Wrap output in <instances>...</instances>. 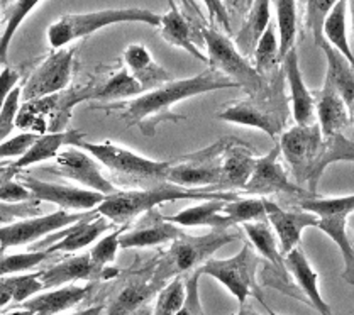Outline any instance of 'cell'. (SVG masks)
I'll return each mask as SVG.
<instances>
[{
    "mask_svg": "<svg viewBox=\"0 0 354 315\" xmlns=\"http://www.w3.org/2000/svg\"><path fill=\"white\" fill-rule=\"evenodd\" d=\"M224 88L239 87L234 82L225 78L224 75L209 68L192 78L169 80L158 88L142 92L141 95L134 97V99L92 105V108H99V111L105 112H118V115L127 124V127H139L142 136L153 137L160 124L182 122L187 119L185 115L175 114L171 111L173 105L190 99V97L201 95V93Z\"/></svg>",
    "mask_w": 354,
    "mask_h": 315,
    "instance_id": "cell-1",
    "label": "cell"
},
{
    "mask_svg": "<svg viewBox=\"0 0 354 315\" xmlns=\"http://www.w3.org/2000/svg\"><path fill=\"white\" fill-rule=\"evenodd\" d=\"M280 153H283L297 185L312 197L329 164L337 161H351L354 158L353 140L346 134L324 137L317 122L312 126H295L280 136Z\"/></svg>",
    "mask_w": 354,
    "mask_h": 315,
    "instance_id": "cell-2",
    "label": "cell"
},
{
    "mask_svg": "<svg viewBox=\"0 0 354 315\" xmlns=\"http://www.w3.org/2000/svg\"><path fill=\"white\" fill-rule=\"evenodd\" d=\"M190 198V200H222L232 202L239 198L234 192H219L216 187H201V189H183L169 182H158L156 185L145 190H115L114 193L105 195L104 200L97 205L95 212L111 220L115 226H129L136 217L158 209V205L169 202Z\"/></svg>",
    "mask_w": 354,
    "mask_h": 315,
    "instance_id": "cell-3",
    "label": "cell"
},
{
    "mask_svg": "<svg viewBox=\"0 0 354 315\" xmlns=\"http://www.w3.org/2000/svg\"><path fill=\"white\" fill-rule=\"evenodd\" d=\"M239 238L241 232L237 231L236 226L216 227L203 236H188L185 232L182 238L173 241L167 254L158 262L151 281L163 285L173 276L198 269L203 262L212 258L216 251Z\"/></svg>",
    "mask_w": 354,
    "mask_h": 315,
    "instance_id": "cell-4",
    "label": "cell"
},
{
    "mask_svg": "<svg viewBox=\"0 0 354 315\" xmlns=\"http://www.w3.org/2000/svg\"><path fill=\"white\" fill-rule=\"evenodd\" d=\"M122 22H145V24L160 26V14L139 7H126V9H104L85 14H66L59 17L48 28V43L53 50H59L82 39L100 29Z\"/></svg>",
    "mask_w": 354,
    "mask_h": 315,
    "instance_id": "cell-5",
    "label": "cell"
},
{
    "mask_svg": "<svg viewBox=\"0 0 354 315\" xmlns=\"http://www.w3.org/2000/svg\"><path fill=\"white\" fill-rule=\"evenodd\" d=\"M93 92V87H80L28 100L22 107H19L16 127L36 134L65 131L75 105L84 100H92Z\"/></svg>",
    "mask_w": 354,
    "mask_h": 315,
    "instance_id": "cell-6",
    "label": "cell"
},
{
    "mask_svg": "<svg viewBox=\"0 0 354 315\" xmlns=\"http://www.w3.org/2000/svg\"><path fill=\"white\" fill-rule=\"evenodd\" d=\"M197 31L202 35V41L207 46L205 56L210 70L234 82L237 87L244 88L248 95H254L265 88V78L259 77L250 59L237 51L231 37L207 24L198 26Z\"/></svg>",
    "mask_w": 354,
    "mask_h": 315,
    "instance_id": "cell-7",
    "label": "cell"
},
{
    "mask_svg": "<svg viewBox=\"0 0 354 315\" xmlns=\"http://www.w3.org/2000/svg\"><path fill=\"white\" fill-rule=\"evenodd\" d=\"M263 90L254 95H250L246 100H237V102H232V105L224 107L217 114V119L237 124V126L256 127L273 140L280 136L287 124L288 114L285 95L263 93Z\"/></svg>",
    "mask_w": 354,
    "mask_h": 315,
    "instance_id": "cell-8",
    "label": "cell"
},
{
    "mask_svg": "<svg viewBox=\"0 0 354 315\" xmlns=\"http://www.w3.org/2000/svg\"><path fill=\"white\" fill-rule=\"evenodd\" d=\"M77 148L85 149L119 178L136 182H167V173L171 161H154L145 158L115 142H78Z\"/></svg>",
    "mask_w": 354,
    "mask_h": 315,
    "instance_id": "cell-9",
    "label": "cell"
},
{
    "mask_svg": "<svg viewBox=\"0 0 354 315\" xmlns=\"http://www.w3.org/2000/svg\"><path fill=\"white\" fill-rule=\"evenodd\" d=\"M256 266H258V256H256L253 246L246 242L243 249L229 260H216V258L207 260L198 268V275L216 278L227 288L229 294L239 302V305H244L248 297L254 295L266 309H270L259 295V287L258 281H256Z\"/></svg>",
    "mask_w": 354,
    "mask_h": 315,
    "instance_id": "cell-10",
    "label": "cell"
},
{
    "mask_svg": "<svg viewBox=\"0 0 354 315\" xmlns=\"http://www.w3.org/2000/svg\"><path fill=\"white\" fill-rule=\"evenodd\" d=\"M225 148V137H222L202 151L182 156L176 163H169L167 182L183 189H201L216 187L221 180V161Z\"/></svg>",
    "mask_w": 354,
    "mask_h": 315,
    "instance_id": "cell-11",
    "label": "cell"
},
{
    "mask_svg": "<svg viewBox=\"0 0 354 315\" xmlns=\"http://www.w3.org/2000/svg\"><path fill=\"white\" fill-rule=\"evenodd\" d=\"M93 212H66V210L59 209L58 212L26 217V219L2 226L0 227V254L9 247L31 245V242L39 241L53 232L73 226Z\"/></svg>",
    "mask_w": 354,
    "mask_h": 315,
    "instance_id": "cell-12",
    "label": "cell"
},
{
    "mask_svg": "<svg viewBox=\"0 0 354 315\" xmlns=\"http://www.w3.org/2000/svg\"><path fill=\"white\" fill-rule=\"evenodd\" d=\"M75 55H77L75 46L59 48L58 51L51 52L24 82L21 88V99L28 102L65 90L71 80Z\"/></svg>",
    "mask_w": 354,
    "mask_h": 315,
    "instance_id": "cell-13",
    "label": "cell"
},
{
    "mask_svg": "<svg viewBox=\"0 0 354 315\" xmlns=\"http://www.w3.org/2000/svg\"><path fill=\"white\" fill-rule=\"evenodd\" d=\"M44 171L73 180L78 185H82V189L93 190V192L104 195H111L118 190L112 185L111 180L105 178L102 173L99 161L88 155L85 149L77 148V146H70V148L59 151L55 156V164L44 168Z\"/></svg>",
    "mask_w": 354,
    "mask_h": 315,
    "instance_id": "cell-14",
    "label": "cell"
},
{
    "mask_svg": "<svg viewBox=\"0 0 354 315\" xmlns=\"http://www.w3.org/2000/svg\"><path fill=\"white\" fill-rule=\"evenodd\" d=\"M17 178L31 192L32 198L39 202H51L63 210H95L97 205L105 198L104 193L93 190L43 182L31 175L19 173Z\"/></svg>",
    "mask_w": 354,
    "mask_h": 315,
    "instance_id": "cell-15",
    "label": "cell"
},
{
    "mask_svg": "<svg viewBox=\"0 0 354 315\" xmlns=\"http://www.w3.org/2000/svg\"><path fill=\"white\" fill-rule=\"evenodd\" d=\"M119 226H114L109 219L99 216L97 212L90 213L88 217L82 219L80 222L68 226L62 231H56L50 234V238L44 239L43 242L32 247V251L46 249L48 253H75L92 245L95 239H99L104 232L109 229H114Z\"/></svg>",
    "mask_w": 354,
    "mask_h": 315,
    "instance_id": "cell-16",
    "label": "cell"
},
{
    "mask_svg": "<svg viewBox=\"0 0 354 315\" xmlns=\"http://www.w3.org/2000/svg\"><path fill=\"white\" fill-rule=\"evenodd\" d=\"M280 146L277 144L266 156L256 158L254 170L244 185L243 192L254 195L293 193L302 198L312 197L310 193L300 189L297 183L290 182L287 171L280 163Z\"/></svg>",
    "mask_w": 354,
    "mask_h": 315,
    "instance_id": "cell-17",
    "label": "cell"
},
{
    "mask_svg": "<svg viewBox=\"0 0 354 315\" xmlns=\"http://www.w3.org/2000/svg\"><path fill=\"white\" fill-rule=\"evenodd\" d=\"M256 156L253 148L248 142L237 137H225V148L221 161V180L217 190L219 192H234L244 190L254 170ZM236 193V192H234Z\"/></svg>",
    "mask_w": 354,
    "mask_h": 315,
    "instance_id": "cell-18",
    "label": "cell"
},
{
    "mask_svg": "<svg viewBox=\"0 0 354 315\" xmlns=\"http://www.w3.org/2000/svg\"><path fill=\"white\" fill-rule=\"evenodd\" d=\"M185 234L182 227L168 222L167 217L161 216L158 209L142 213L138 227L119 236V247L134 249V247H149L158 245H167Z\"/></svg>",
    "mask_w": 354,
    "mask_h": 315,
    "instance_id": "cell-19",
    "label": "cell"
},
{
    "mask_svg": "<svg viewBox=\"0 0 354 315\" xmlns=\"http://www.w3.org/2000/svg\"><path fill=\"white\" fill-rule=\"evenodd\" d=\"M265 210L266 220L273 227L274 236L278 239V246H280L283 256L293 247L299 246L305 229L315 227V224H317V217L314 213L305 212V210H287L268 200V198H265Z\"/></svg>",
    "mask_w": 354,
    "mask_h": 315,
    "instance_id": "cell-20",
    "label": "cell"
},
{
    "mask_svg": "<svg viewBox=\"0 0 354 315\" xmlns=\"http://www.w3.org/2000/svg\"><path fill=\"white\" fill-rule=\"evenodd\" d=\"M114 275H118V269H107V266L102 268V266L95 265L88 253L68 258V260L51 265L50 268L37 273L44 288H58L63 285L73 283L77 280L111 278Z\"/></svg>",
    "mask_w": 354,
    "mask_h": 315,
    "instance_id": "cell-21",
    "label": "cell"
},
{
    "mask_svg": "<svg viewBox=\"0 0 354 315\" xmlns=\"http://www.w3.org/2000/svg\"><path fill=\"white\" fill-rule=\"evenodd\" d=\"M243 229L244 232H246L251 245L254 246V249L258 251L266 261L274 266V276H277L278 280V283H274V288L281 290L283 294L292 295V297H299V295L295 294L292 280H288V269L287 266H285L283 254H281L280 246H278L277 236H274V232L271 231L268 224H266V220L265 222H246L243 224Z\"/></svg>",
    "mask_w": 354,
    "mask_h": 315,
    "instance_id": "cell-22",
    "label": "cell"
},
{
    "mask_svg": "<svg viewBox=\"0 0 354 315\" xmlns=\"http://www.w3.org/2000/svg\"><path fill=\"white\" fill-rule=\"evenodd\" d=\"M290 88V105L297 126H312L315 124V100L314 93L305 85L302 71L299 65V52L292 48L281 59Z\"/></svg>",
    "mask_w": 354,
    "mask_h": 315,
    "instance_id": "cell-23",
    "label": "cell"
},
{
    "mask_svg": "<svg viewBox=\"0 0 354 315\" xmlns=\"http://www.w3.org/2000/svg\"><path fill=\"white\" fill-rule=\"evenodd\" d=\"M315 122L324 137L344 134L353 127V114L334 90L324 87L314 95Z\"/></svg>",
    "mask_w": 354,
    "mask_h": 315,
    "instance_id": "cell-24",
    "label": "cell"
},
{
    "mask_svg": "<svg viewBox=\"0 0 354 315\" xmlns=\"http://www.w3.org/2000/svg\"><path fill=\"white\" fill-rule=\"evenodd\" d=\"M283 260L288 273L293 276L295 283L299 285L300 292H302L305 303H310L321 315H333V310H330V307L327 305V302L322 298L321 292H319L317 273L314 271L304 251L299 246H295L292 251L285 254Z\"/></svg>",
    "mask_w": 354,
    "mask_h": 315,
    "instance_id": "cell-25",
    "label": "cell"
},
{
    "mask_svg": "<svg viewBox=\"0 0 354 315\" xmlns=\"http://www.w3.org/2000/svg\"><path fill=\"white\" fill-rule=\"evenodd\" d=\"M84 140L85 133H82V131H59V133L39 134L34 144L26 151V155L17 158L12 166L21 171L24 168L32 166V164L41 163V161L51 160L65 146H78V142Z\"/></svg>",
    "mask_w": 354,
    "mask_h": 315,
    "instance_id": "cell-26",
    "label": "cell"
},
{
    "mask_svg": "<svg viewBox=\"0 0 354 315\" xmlns=\"http://www.w3.org/2000/svg\"><path fill=\"white\" fill-rule=\"evenodd\" d=\"M122 56L127 71L139 82L145 92L158 88L171 80L168 71L154 61L151 52L145 44H129L124 50Z\"/></svg>",
    "mask_w": 354,
    "mask_h": 315,
    "instance_id": "cell-27",
    "label": "cell"
},
{
    "mask_svg": "<svg viewBox=\"0 0 354 315\" xmlns=\"http://www.w3.org/2000/svg\"><path fill=\"white\" fill-rule=\"evenodd\" d=\"M90 287H77V285H63L48 294L34 295L21 303V309L29 310L34 315H56L73 309L75 305L86 298Z\"/></svg>",
    "mask_w": 354,
    "mask_h": 315,
    "instance_id": "cell-28",
    "label": "cell"
},
{
    "mask_svg": "<svg viewBox=\"0 0 354 315\" xmlns=\"http://www.w3.org/2000/svg\"><path fill=\"white\" fill-rule=\"evenodd\" d=\"M321 50L327 58V75L324 80V87L334 90L349 112L353 114L354 107V77H353V65L341 55L337 50H334L327 41H322Z\"/></svg>",
    "mask_w": 354,
    "mask_h": 315,
    "instance_id": "cell-29",
    "label": "cell"
},
{
    "mask_svg": "<svg viewBox=\"0 0 354 315\" xmlns=\"http://www.w3.org/2000/svg\"><path fill=\"white\" fill-rule=\"evenodd\" d=\"M160 35L167 43L171 46L182 48L188 55L197 58L198 61L207 63V56L203 55L202 50H198L197 44L194 43V35H192L190 22L183 16L182 10L175 7L173 0L169 2V10L163 16H160Z\"/></svg>",
    "mask_w": 354,
    "mask_h": 315,
    "instance_id": "cell-30",
    "label": "cell"
},
{
    "mask_svg": "<svg viewBox=\"0 0 354 315\" xmlns=\"http://www.w3.org/2000/svg\"><path fill=\"white\" fill-rule=\"evenodd\" d=\"M227 204V200L222 198H214V200H205L202 204L194 205V207L183 209L182 212L175 213V216L167 217L168 222L176 224L180 227H232V224L227 217L222 213V209Z\"/></svg>",
    "mask_w": 354,
    "mask_h": 315,
    "instance_id": "cell-31",
    "label": "cell"
},
{
    "mask_svg": "<svg viewBox=\"0 0 354 315\" xmlns=\"http://www.w3.org/2000/svg\"><path fill=\"white\" fill-rule=\"evenodd\" d=\"M271 0H253L251 3V9L246 14V24L243 26V29L239 31V35L236 36V39L232 41L237 51L248 58L250 55H253L256 43L259 41V37L263 36V32L266 31V28L271 22Z\"/></svg>",
    "mask_w": 354,
    "mask_h": 315,
    "instance_id": "cell-32",
    "label": "cell"
},
{
    "mask_svg": "<svg viewBox=\"0 0 354 315\" xmlns=\"http://www.w3.org/2000/svg\"><path fill=\"white\" fill-rule=\"evenodd\" d=\"M351 216L353 213H334V216L321 217L315 224V227L321 229L324 234L329 236L341 249L342 260H344L342 276L349 285L354 283V249L351 239L348 236V220Z\"/></svg>",
    "mask_w": 354,
    "mask_h": 315,
    "instance_id": "cell-33",
    "label": "cell"
},
{
    "mask_svg": "<svg viewBox=\"0 0 354 315\" xmlns=\"http://www.w3.org/2000/svg\"><path fill=\"white\" fill-rule=\"evenodd\" d=\"M346 12H348V0H337L324 19L322 37L353 65L354 56L346 35Z\"/></svg>",
    "mask_w": 354,
    "mask_h": 315,
    "instance_id": "cell-34",
    "label": "cell"
},
{
    "mask_svg": "<svg viewBox=\"0 0 354 315\" xmlns=\"http://www.w3.org/2000/svg\"><path fill=\"white\" fill-rule=\"evenodd\" d=\"M160 288L161 285L154 281H136L127 285L111 303L107 315H133L142 305H146Z\"/></svg>",
    "mask_w": 354,
    "mask_h": 315,
    "instance_id": "cell-35",
    "label": "cell"
},
{
    "mask_svg": "<svg viewBox=\"0 0 354 315\" xmlns=\"http://www.w3.org/2000/svg\"><path fill=\"white\" fill-rule=\"evenodd\" d=\"M145 92L139 82L126 68L112 75L104 85L95 88L92 100L99 102H118V100L134 99Z\"/></svg>",
    "mask_w": 354,
    "mask_h": 315,
    "instance_id": "cell-36",
    "label": "cell"
},
{
    "mask_svg": "<svg viewBox=\"0 0 354 315\" xmlns=\"http://www.w3.org/2000/svg\"><path fill=\"white\" fill-rule=\"evenodd\" d=\"M277 10L278 26V51L280 61L292 50L297 37V0H271Z\"/></svg>",
    "mask_w": 354,
    "mask_h": 315,
    "instance_id": "cell-37",
    "label": "cell"
},
{
    "mask_svg": "<svg viewBox=\"0 0 354 315\" xmlns=\"http://www.w3.org/2000/svg\"><path fill=\"white\" fill-rule=\"evenodd\" d=\"M253 63L254 70L258 71L259 77L266 78L268 75L273 73L277 70L278 63H280V51H278V36L277 29L271 24L266 28V31L263 32V36L259 37V41L256 43L254 51H253Z\"/></svg>",
    "mask_w": 354,
    "mask_h": 315,
    "instance_id": "cell-38",
    "label": "cell"
},
{
    "mask_svg": "<svg viewBox=\"0 0 354 315\" xmlns=\"http://www.w3.org/2000/svg\"><path fill=\"white\" fill-rule=\"evenodd\" d=\"M41 0H14L12 6L6 12V28H3L2 36H0V63L7 65V55H9V46L12 37L16 36L17 29L24 22V19L32 12L34 7Z\"/></svg>",
    "mask_w": 354,
    "mask_h": 315,
    "instance_id": "cell-39",
    "label": "cell"
},
{
    "mask_svg": "<svg viewBox=\"0 0 354 315\" xmlns=\"http://www.w3.org/2000/svg\"><path fill=\"white\" fill-rule=\"evenodd\" d=\"M222 213L236 226L246 222H265V198H236V200L227 202L224 205Z\"/></svg>",
    "mask_w": 354,
    "mask_h": 315,
    "instance_id": "cell-40",
    "label": "cell"
},
{
    "mask_svg": "<svg viewBox=\"0 0 354 315\" xmlns=\"http://www.w3.org/2000/svg\"><path fill=\"white\" fill-rule=\"evenodd\" d=\"M299 207L305 212L314 213L317 219L327 216H334V213H353L354 209V197L353 195H346V197H305L300 198Z\"/></svg>",
    "mask_w": 354,
    "mask_h": 315,
    "instance_id": "cell-41",
    "label": "cell"
},
{
    "mask_svg": "<svg viewBox=\"0 0 354 315\" xmlns=\"http://www.w3.org/2000/svg\"><path fill=\"white\" fill-rule=\"evenodd\" d=\"M53 256L46 249L41 251H29V253H19L3 256L0 254V278L3 276L16 275L21 271H29V269H36L37 266L43 265L44 261L50 260Z\"/></svg>",
    "mask_w": 354,
    "mask_h": 315,
    "instance_id": "cell-42",
    "label": "cell"
},
{
    "mask_svg": "<svg viewBox=\"0 0 354 315\" xmlns=\"http://www.w3.org/2000/svg\"><path fill=\"white\" fill-rule=\"evenodd\" d=\"M187 298V285L182 276H175L160 292L153 315H175L183 307Z\"/></svg>",
    "mask_w": 354,
    "mask_h": 315,
    "instance_id": "cell-43",
    "label": "cell"
},
{
    "mask_svg": "<svg viewBox=\"0 0 354 315\" xmlns=\"http://www.w3.org/2000/svg\"><path fill=\"white\" fill-rule=\"evenodd\" d=\"M21 171L12 166V163L0 173V202L3 204H22L32 200V195L21 183L17 175Z\"/></svg>",
    "mask_w": 354,
    "mask_h": 315,
    "instance_id": "cell-44",
    "label": "cell"
},
{
    "mask_svg": "<svg viewBox=\"0 0 354 315\" xmlns=\"http://www.w3.org/2000/svg\"><path fill=\"white\" fill-rule=\"evenodd\" d=\"M337 0H305V26L310 31L315 46H321L322 24L329 10L333 9Z\"/></svg>",
    "mask_w": 354,
    "mask_h": 315,
    "instance_id": "cell-45",
    "label": "cell"
},
{
    "mask_svg": "<svg viewBox=\"0 0 354 315\" xmlns=\"http://www.w3.org/2000/svg\"><path fill=\"white\" fill-rule=\"evenodd\" d=\"M127 227L129 226H119L118 229H114L111 234L104 236V238H102L100 241L90 249L88 254L95 265L105 268L109 262L115 261V258H118V251H119V236L122 234Z\"/></svg>",
    "mask_w": 354,
    "mask_h": 315,
    "instance_id": "cell-46",
    "label": "cell"
},
{
    "mask_svg": "<svg viewBox=\"0 0 354 315\" xmlns=\"http://www.w3.org/2000/svg\"><path fill=\"white\" fill-rule=\"evenodd\" d=\"M3 278H6L10 292H12L14 303L26 302L28 298H31L36 294H39L41 290H44L37 273H32V275H19V276L10 275V276H3Z\"/></svg>",
    "mask_w": 354,
    "mask_h": 315,
    "instance_id": "cell-47",
    "label": "cell"
},
{
    "mask_svg": "<svg viewBox=\"0 0 354 315\" xmlns=\"http://www.w3.org/2000/svg\"><path fill=\"white\" fill-rule=\"evenodd\" d=\"M41 202L32 198L29 202H22V204H3L0 202V227L7 226L16 220L26 219V217H32L39 213Z\"/></svg>",
    "mask_w": 354,
    "mask_h": 315,
    "instance_id": "cell-48",
    "label": "cell"
},
{
    "mask_svg": "<svg viewBox=\"0 0 354 315\" xmlns=\"http://www.w3.org/2000/svg\"><path fill=\"white\" fill-rule=\"evenodd\" d=\"M19 107H21V87H14L0 111V142L6 141L10 131L16 127Z\"/></svg>",
    "mask_w": 354,
    "mask_h": 315,
    "instance_id": "cell-49",
    "label": "cell"
},
{
    "mask_svg": "<svg viewBox=\"0 0 354 315\" xmlns=\"http://www.w3.org/2000/svg\"><path fill=\"white\" fill-rule=\"evenodd\" d=\"M39 134L36 133H24L17 134V136L10 137V140H6L0 142V160H9V158H21L26 155L29 148L34 144V141L37 140Z\"/></svg>",
    "mask_w": 354,
    "mask_h": 315,
    "instance_id": "cell-50",
    "label": "cell"
},
{
    "mask_svg": "<svg viewBox=\"0 0 354 315\" xmlns=\"http://www.w3.org/2000/svg\"><path fill=\"white\" fill-rule=\"evenodd\" d=\"M203 3H205L207 10H209L210 21H212L214 24L221 26V28L224 29L225 35L231 36L232 35L231 17H229L224 2H222V0H203Z\"/></svg>",
    "mask_w": 354,
    "mask_h": 315,
    "instance_id": "cell-51",
    "label": "cell"
},
{
    "mask_svg": "<svg viewBox=\"0 0 354 315\" xmlns=\"http://www.w3.org/2000/svg\"><path fill=\"white\" fill-rule=\"evenodd\" d=\"M19 78L21 77H19L17 71L10 68V66H6V68L0 71V111H2L6 99L12 92V88L17 87Z\"/></svg>",
    "mask_w": 354,
    "mask_h": 315,
    "instance_id": "cell-52",
    "label": "cell"
},
{
    "mask_svg": "<svg viewBox=\"0 0 354 315\" xmlns=\"http://www.w3.org/2000/svg\"><path fill=\"white\" fill-rule=\"evenodd\" d=\"M222 2H224L225 9H227L229 17H246L248 10L251 9L253 0H222Z\"/></svg>",
    "mask_w": 354,
    "mask_h": 315,
    "instance_id": "cell-53",
    "label": "cell"
},
{
    "mask_svg": "<svg viewBox=\"0 0 354 315\" xmlns=\"http://www.w3.org/2000/svg\"><path fill=\"white\" fill-rule=\"evenodd\" d=\"M178 2H182V6L185 7L187 12H190L192 17L197 19L198 24H202V26L207 24V22L203 21V16H202L201 10H198V6H197V3H195V0H178Z\"/></svg>",
    "mask_w": 354,
    "mask_h": 315,
    "instance_id": "cell-54",
    "label": "cell"
},
{
    "mask_svg": "<svg viewBox=\"0 0 354 315\" xmlns=\"http://www.w3.org/2000/svg\"><path fill=\"white\" fill-rule=\"evenodd\" d=\"M105 307L104 305H95V307H88L85 310H78V312L70 314V315H102L104 314Z\"/></svg>",
    "mask_w": 354,
    "mask_h": 315,
    "instance_id": "cell-55",
    "label": "cell"
},
{
    "mask_svg": "<svg viewBox=\"0 0 354 315\" xmlns=\"http://www.w3.org/2000/svg\"><path fill=\"white\" fill-rule=\"evenodd\" d=\"M237 315H258V314H254L253 310H251L248 305H241V310H239V314H237Z\"/></svg>",
    "mask_w": 354,
    "mask_h": 315,
    "instance_id": "cell-56",
    "label": "cell"
},
{
    "mask_svg": "<svg viewBox=\"0 0 354 315\" xmlns=\"http://www.w3.org/2000/svg\"><path fill=\"white\" fill-rule=\"evenodd\" d=\"M9 164H10V163H9V161H7V160H0V173H2V171L6 170V168L9 166Z\"/></svg>",
    "mask_w": 354,
    "mask_h": 315,
    "instance_id": "cell-57",
    "label": "cell"
},
{
    "mask_svg": "<svg viewBox=\"0 0 354 315\" xmlns=\"http://www.w3.org/2000/svg\"><path fill=\"white\" fill-rule=\"evenodd\" d=\"M268 310H270V315H278V314H274L273 310H271V309H268Z\"/></svg>",
    "mask_w": 354,
    "mask_h": 315,
    "instance_id": "cell-58",
    "label": "cell"
},
{
    "mask_svg": "<svg viewBox=\"0 0 354 315\" xmlns=\"http://www.w3.org/2000/svg\"><path fill=\"white\" fill-rule=\"evenodd\" d=\"M2 2H3V0H0V9H2Z\"/></svg>",
    "mask_w": 354,
    "mask_h": 315,
    "instance_id": "cell-59",
    "label": "cell"
}]
</instances>
